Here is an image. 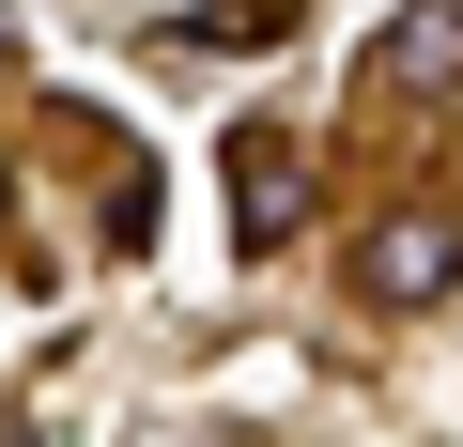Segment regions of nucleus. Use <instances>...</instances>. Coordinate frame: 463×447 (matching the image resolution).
Returning a JSON list of instances; mask_svg holds the SVG:
<instances>
[{"mask_svg":"<svg viewBox=\"0 0 463 447\" xmlns=\"http://www.w3.org/2000/svg\"><path fill=\"white\" fill-rule=\"evenodd\" d=\"M232 200H248V247H279L309 216V154L294 139H232Z\"/></svg>","mask_w":463,"mask_h":447,"instance_id":"7ed1b4c3","label":"nucleus"},{"mask_svg":"<svg viewBox=\"0 0 463 447\" xmlns=\"http://www.w3.org/2000/svg\"><path fill=\"white\" fill-rule=\"evenodd\" d=\"M371 93H463V0H402V16L371 32Z\"/></svg>","mask_w":463,"mask_h":447,"instance_id":"f03ea898","label":"nucleus"},{"mask_svg":"<svg viewBox=\"0 0 463 447\" xmlns=\"http://www.w3.org/2000/svg\"><path fill=\"white\" fill-rule=\"evenodd\" d=\"M201 47H263V32H294V0H216V16H185Z\"/></svg>","mask_w":463,"mask_h":447,"instance_id":"20e7f679","label":"nucleus"},{"mask_svg":"<svg viewBox=\"0 0 463 447\" xmlns=\"http://www.w3.org/2000/svg\"><path fill=\"white\" fill-rule=\"evenodd\" d=\"M355 293L371 309H448L463 293V216H371V232H355Z\"/></svg>","mask_w":463,"mask_h":447,"instance_id":"f257e3e1","label":"nucleus"}]
</instances>
